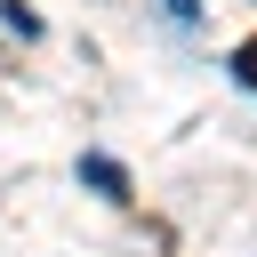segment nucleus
<instances>
[{
    "instance_id": "nucleus-1",
    "label": "nucleus",
    "mask_w": 257,
    "mask_h": 257,
    "mask_svg": "<svg viewBox=\"0 0 257 257\" xmlns=\"http://www.w3.org/2000/svg\"><path fill=\"white\" fill-rule=\"evenodd\" d=\"M80 177H88L104 201H128V169H120V161H104V153H80Z\"/></svg>"
},
{
    "instance_id": "nucleus-2",
    "label": "nucleus",
    "mask_w": 257,
    "mask_h": 257,
    "mask_svg": "<svg viewBox=\"0 0 257 257\" xmlns=\"http://www.w3.org/2000/svg\"><path fill=\"white\" fill-rule=\"evenodd\" d=\"M233 80H241V88H257V40H241V48H233Z\"/></svg>"
},
{
    "instance_id": "nucleus-3",
    "label": "nucleus",
    "mask_w": 257,
    "mask_h": 257,
    "mask_svg": "<svg viewBox=\"0 0 257 257\" xmlns=\"http://www.w3.org/2000/svg\"><path fill=\"white\" fill-rule=\"evenodd\" d=\"M161 8H169L177 24H193V16H201V0H161Z\"/></svg>"
}]
</instances>
